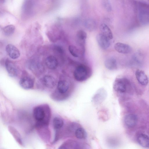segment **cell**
Listing matches in <instances>:
<instances>
[{
  "label": "cell",
  "mask_w": 149,
  "mask_h": 149,
  "mask_svg": "<svg viewBox=\"0 0 149 149\" xmlns=\"http://www.w3.org/2000/svg\"><path fill=\"white\" fill-rule=\"evenodd\" d=\"M102 3L103 6L107 11L110 12L112 10V7L109 0H102Z\"/></svg>",
  "instance_id": "d4e9b609"
},
{
  "label": "cell",
  "mask_w": 149,
  "mask_h": 149,
  "mask_svg": "<svg viewBox=\"0 0 149 149\" xmlns=\"http://www.w3.org/2000/svg\"><path fill=\"white\" fill-rule=\"evenodd\" d=\"M19 84L23 88L26 90L29 89L33 87L34 81L30 77L24 76L20 79Z\"/></svg>",
  "instance_id": "8992f818"
},
{
  "label": "cell",
  "mask_w": 149,
  "mask_h": 149,
  "mask_svg": "<svg viewBox=\"0 0 149 149\" xmlns=\"http://www.w3.org/2000/svg\"><path fill=\"white\" fill-rule=\"evenodd\" d=\"M69 88L68 83L65 80H60L57 83V89L59 95H63L65 93Z\"/></svg>",
  "instance_id": "4fadbf2b"
},
{
  "label": "cell",
  "mask_w": 149,
  "mask_h": 149,
  "mask_svg": "<svg viewBox=\"0 0 149 149\" xmlns=\"http://www.w3.org/2000/svg\"><path fill=\"white\" fill-rule=\"evenodd\" d=\"M75 134L76 137L79 139H85L87 136L86 131L81 127L78 128L75 130Z\"/></svg>",
  "instance_id": "44dd1931"
},
{
  "label": "cell",
  "mask_w": 149,
  "mask_h": 149,
  "mask_svg": "<svg viewBox=\"0 0 149 149\" xmlns=\"http://www.w3.org/2000/svg\"><path fill=\"white\" fill-rule=\"evenodd\" d=\"M136 78L138 82L143 86H146L148 83V79L147 75L143 70H137L135 73Z\"/></svg>",
  "instance_id": "30bf717a"
},
{
  "label": "cell",
  "mask_w": 149,
  "mask_h": 149,
  "mask_svg": "<svg viewBox=\"0 0 149 149\" xmlns=\"http://www.w3.org/2000/svg\"><path fill=\"white\" fill-rule=\"evenodd\" d=\"M33 116L36 121V128L48 126L51 116V111L49 106L44 104L35 107L33 110Z\"/></svg>",
  "instance_id": "6da1fadb"
},
{
  "label": "cell",
  "mask_w": 149,
  "mask_h": 149,
  "mask_svg": "<svg viewBox=\"0 0 149 149\" xmlns=\"http://www.w3.org/2000/svg\"><path fill=\"white\" fill-rule=\"evenodd\" d=\"M42 82L43 84L46 87L49 88H54L56 84L55 78L49 75H45L43 78Z\"/></svg>",
  "instance_id": "7c38bea8"
},
{
  "label": "cell",
  "mask_w": 149,
  "mask_h": 149,
  "mask_svg": "<svg viewBox=\"0 0 149 149\" xmlns=\"http://www.w3.org/2000/svg\"><path fill=\"white\" fill-rule=\"evenodd\" d=\"M114 48L117 52L123 54L130 53L132 51V48L130 45L120 42L116 43Z\"/></svg>",
  "instance_id": "ba28073f"
},
{
  "label": "cell",
  "mask_w": 149,
  "mask_h": 149,
  "mask_svg": "<svg viewBox=\"0 0 149 149\" xmlns=\"http://www.w3.org/2000/svg\"><path fill=\"white\" fill-rule=\"evenodd\" d=\"M105 67L109 70H113L117 68V61L115 58L109 57L107 58L104 62Z\"/></svg>",
  "instance_id": "9a60e30c"
},
{
  "label": "cell",
  "mask_w": 149,
  "mask_h": 149,
  "mask_svg": "<svg viewBox=\"0 0 149 149\" xmlns=\"http://www.w3.org/2000/svg\"><path fill=\"white\" fill-rule=\"evenodd\" d=\"M101 33L106 37L110 40L113 38L112 33L109 27L106 24H102L100 26Z\"/></svg>",
  "instance_id": "e0dca14e"
},
{
  "label": "cell",
  "mask_w": 149,
  "mask_h": 149,
  "mask_svg": "<svg viewBox=\"0 0 149 149\" xmlns=\"http://www.w3.org/2000/svg\"><path fill=\"white\" fill-rule=\"evenodd\" d=\"M85 26L90 30H93L96 27V24L95 22L92 19H88L84 22Z\"/></svg>",
  "instance_id": "ffe728a7"
},
{
  "label": "cell",
  "mask_w": 149,
  "mask_h": 149,
  "mask_svg": "<svg viewBox=\"0 0 149 149\" xmlns=\"http://www.w3.org/2000/svg\"><path fill=\"white\" fill-rule=\"evenodd\" d=\"M142 56L140 54L137 53L135 54L134 56V59L138 63H140L142 61Z\"/></svg>",
  "instance_id": "484cf974"
},
{
  "label": "cell",
  "mask_w": 149,
  "mask_h": 149,
  "mask_svg": "<svg viewBox=\"0 0 149 149\" xmlns=\"http://www.w3.org/2000/svg\"><path fill=\"white\" fill-rule=\"evenodd\" d=\"M89 68L83 65H78L74 72V76L76 80L78 81H83L86 80L90 75Z\"/></svg>",
  "instance_id": "7a4b0ae2"
},
{
  "label": "cell",
  "mask_w": 149,
  "mask_h": 149,
  "mask_svg": "<svg viewBox=\"0 0 149 149\" xmlns=\"http://www.w3.org/2000/svg\"><path fill=\"white\" fill-rule=\"evenodd\" d=\"M15 27L13 25H9L4 27L3 29L4 34L9 36L12 35L14 32Z\"/></svg>",
  "instance_id": "7402d4cb"
},
{
  "label": "cell",
  "mask_w": 149,
  "mask_h": 149,
  "mask_svg": "<svg viewBox=\"0 0 149 149\" xmlns=\"http://www.w3.org/2000/svg\"><path fill=\"white\" fill-rule=\"evenodd\" d=\"M52 124L54 129L56 131H57L63 127L64 122L61 118L58 117H56L53 118Z\"/></svg>",
  "instance_id": "d6986e66"
},
{
  "label": "cell",
  "mask_w": 149,
  "mask_h": 149,
  "mask_svg": "<svg viewBox=\"0 0 149 149\" xmlns=\"http://www.w3.org/2000/svg\"><path fill=\"white\" fill-rule=\"evenodd\" d=\"M139 21L143 24L149 23V6L140 3L139 4Z\"/></svg>",
  "instance_id": "3957f363"
},
{
  "label": "cell",
  "mask_w": 149,
  "mask_h": 149,
  "mask_svg": "<svg viewBox=\"0 0 149 149\" xmlns=\"http://www.w3.org/2000/svg\"><path fill=\"white\" fill-rule=\"evenodd\" d=\"M5 66L6 70L10 77H15L17 75L18 70L13 62L8 59H7L5 62Z\"/></svg>",
  "instance_id": "5b68a950"
},
{
  "label": "cell",
  "mask_w": 149,
  "mask_h": 149,
  "mask_svg": "<svg viewBox=\"0 0 149 149\" xmlns=\"http://www.w3.org/2000/svg\"><path fill=\"white\" fill-rule=\"evenodd\" d=\"M8 130L16 141L19 145L23 146V144L21 137L18 131L14 127L10 126H8Z\"/></svg>",
  "instance_id": "ac0fdd59"
},
{
  "label": "cell",
  "mask_w": 149,
  "mask_h": 149,
  "mask_svg": "<svg viewBox=\"0 0 149 149\" xmlns=\"http://www.w3.org/2000/svg\"><path fill=\"white\" fill-rule=\"evenodd\" d=\"M45 62L47 67L51 70L56 69L58 65L57 59L53 56H48L45 59Z\"/></svg>",
  "instance_id": "5bb4252c"
},
{
  "label": "cell",
  "mask_w": 149,
  "mask_h": 149,
  "mask_svg": "<svg viewBox=\"0 0 149 149\" xmlns=\"http://www.w3.org/2000/svg\"><path fill=\"white\" fill-rule=\"evenodd\" d=\"M6 51L9 56L12 59H16L20 56L19 50L13 44H10L7 45L6 47Z\"/></svg>",
  "instance_id": "52a82bcc"
},
{
  "label": "cell",
  "mask_w": 149,
  "mask_h": 149,
  "mask_svg": "<svg viewBox=\"0 0 149 149\" xmlns=\"http://www.w3.org/2000/svg\"><path fill=\"white\" fill-rule=\"evenodd\" d=\"M76 36L78 40L80 42H84L87 36V33L84 31L80 30L77 32Z\"/></svg>",
  "instance_id": "603a6c76"
},
{
  "label": "cell",
  "mask_w": 149,
  "mask_h": 149,
  "mask_svg": "<svg viewBox=\"0 0 149 149\" xmlns=\"http://www.w3.org/2000/svg\"><path fill=\"white\" fill-rule=\"evenodd\" d=\"M138 118L137 116L134 114H130L127 115L124 118V122L128 127H132L137 124Z\"/></svg>",
  "instance_id": "8fae6325"
},
{
  "label": "cell",
  "mask_w": 149,
  "mask_h": 149,
  "mask_svg": "<svg viewBox=\"0 0 149 149\" xmlns=\"http://www.w3.org/2000/svg\"><path fill=\"white\" fill-rule=\"evenodd\" d=\"M137 141L141 146L145 148H149V137L147 135L141 134L137 137Z\"/></svg>",
  "instance_id": "2e32d148"
},
{
  "label": "cell",
  "mask_w": 149,
  "mask_h": 149,
  "mask_svg": "<svg viewBox=\"0 0 149 149\" xmlns=\"http://www.w3.org/2000/svg\"><path fill=\"white\" fill-rule=\"evenodd\" d=\"M69 51L71 54L74 57H78L79 52L77 48L74 45H70L68 47Z\"/></svg>",
  "instance_id": "cb8c5ba5"
},
{
  "label": "cell",
  "mask_w": 149,
  "mask_h": 149,
  "mask_svg": "<svg viewBox=\"0 0 149 149\" xmlns=\"http://www.w3.org/2000/svg\"><path fill=\"white\" fill-rule=\"evenodd\" d=\"M96 39L99 46L103 49H107L110 45V40L101 33L97 35Z\"/></svg>",
  "instance_id": "9c48e42d"
},
{
  "label": "cell",
  "mask_w": 149,
  "mask_h": 149,
  "mask_svg": "<svg viewBox=\"0 0 149 149\" xmlns=\"http://www.w3.org/2000/svg\"><path fill=\"white\" fill-rule=\"evenodd\" d=\"M129 84V81L126 78H117L114 82L113 88L117 92L124 93L126 91L127 86Z\"/></svg>",
  "instance_id": "277c9868"
}]
</instances>
